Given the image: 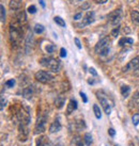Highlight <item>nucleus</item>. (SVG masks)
I'll use <instances>...</instances> for the list:
<instances>
[{
	"mask_svg": "<svg viewBox=\"0 0 139 146\" xmlns=\"http://www.w3.org/2000/svg\"><path fill=\"white\" fill-rule=\"evenodd\" d=\"M31 45H32V33H29L27 38H26V52L27 53L30 52Z\"/></svg>",
	"mask_w": 139,
	"mask_h": 146,
	"instance_id": "nucleus-15",
	"label": "nucleus"
},
{
	"mask_svg": "<svg viewBox=\"0 0 139 146\" xmlns=\"http://www.w3.org/2000/svg\"><path fill=\"white\" fill-rule=\"evenodd\" d=\"M55 45H53V44H48L47 46H46V51L48 53H53V51H55Z\"/></svg>",
	"mask_w": 139,
	"mask_h": 146,
	"instance_id": "nucleus-27",
	"label": "nucleus"
},
{
	"mask_svg": "<svg viewBox=\"0 0 139 146\" xmlns=\"http://www.w3.org/2000/svg\"><path fill=\"white\" fill-rule=\"evenodd\" d=\"M132 121H133V124L134 126H137L139 124V113H136L133 115V117H132Z\"/></svg>",
	"mask_w": 139,
	"mask_h": 146,
	"instance_id": "nucleus-25",
	"label": "nucleus"
},
{
	"mask_svg": "<svg viewBox=\"0 0 139 146\" xmlns=\"http://www.w3.org/2000/svg\"><path fill=\"white\" fill-rule=\"evenodd\" d=\"M74 41H75V44H76V46H77L78 49L82 48V44H80V41H79V38H78V37H75V38H74Z\"/></svg>",
	"mask_w": 139,
	"mask_h": 146,
	"instance_id": "nucleus-32",
	"label": "nucleus"
},
{
	"mask_svg": "<svg viewBox=\"0 0 139 146\" xmlns=\"http://www.w3.org/2000/svg\"><path fill=\"white\" fill-rule=\"evenodd\" d=\"M43 146H50V144H49L48 142H46L45 144H44V145H43Z\"/></svg>",
	"mask_w": 139,
	"mask_h": 146,
	"instance_id": "nucleus-42",
	"label": "nucleus"
},
{
	"mask_svg": "<svg viewBox=\"0 0 139 146\" xmlns=\"http://www.w3.org/2000/svg\"><path fill=\"white\" fill-rule=\"evenodd\" d=\"M64 102H65V100H64V98L62 97H58L57 99H56V107H57L58 109H60V108H62L63 107V105H64Z\"/></svg>",
	"mask_w": 139,
	"mask_h": 146,
	"instance_id": "nucleus-21",
	"label": "nucleus"
},
{
	"mask_svg": "<svg viewBox=\"0 0 139 146\" xmlns=\"http://www.w3.org/2000/svg\"><path fill=\"white\" fill-rule=\"evenodd\" d=\"M84 140H85L86 145H88V146L91 145V143H92V135H91V133H86V134H85Z\"/></svg>",
	"mask_w": 139,
	"mask_h": 146,
	"instance_id": "nucleus-23",
	"label": "nucleus"
},
{
	"mask_svg": "<svg viewBox=\"0 0 139 146\" xmlns=\"http://www.w3.org/2000/svg\"><path fill=\"white\" fill-rule=\"evenodd\" d=\"M119 31H120V27H116L115 29H112L111 31V35L114 37H117L119 35Z\"/></svg>",
	"mask_w": 139,
	"mask_h": 146,
	"instance_id": "nucleus-28",
	"label": "nucleus"
},
{
	"mask_svg": "<svg viewBox=\"0 0 139 146\" xmlns=\"http://www.w3.org/2000/svg\"><path fill=\"white\" fill-rule=\"evenodd\" d=\"M42 66H44L46 68H48L49 70H51L53 73H57L60 70V62L53 59V58H42L40 61Z\"/></svg>",
	"mask_w": 139,
	"mask_h": 146,
	"instance_id": "nucleus-1",
	"label": "nucleus"
},
{
	"mask_svg": "<svg viewBox=\"0 0 139 146\" xmlns=\"http://www.w3.org/2000/svg\"><path fill=\"white\" fill-rule=\"evenodd\" d=\"M77 109V102L75 100V99H71L69 102V105H67V109H66V114L70 115V114L74 112V110Z\"/></svg>",
	"mask_w": 139,
	"mask_h": 146,
	"instance_id": "nucleus-12",
	"label": "nucleus"
},
{
	"mask_svg": "<svg viewBox=\"0 0 139 146\" xmlns=\"http://www.w3.org/2000/svg\"><path fill=\"white\" fill-rule=\"evenodd\" d=\"M89 72H90V74H92L93 76H95V77L98 76V73H96V70H95V69H94L93 67H91V68H89Z\"/></svg>",
	"mask_w": 139,
	"mask_h": 146,
	"instance_id": "nucleus-36",
	"label": "nucleus"
},
{
	"mask_svg": "<svg viewBox=\"0 0 139 146\" xmlns=\"http://www.w3.org/2000/svg\"><path fill=\"white\" fill-rule=\"evenodd\" d=\"M61 128H62L61 123H60V119L58 117L51 123V125L49 126V132H50V133H56L58 131H60Z\"/></svg>",
	"mask_w": 139,
	"mask_h": 146,
	"instance_id": "nucleus-10",
	"label": "nucleus"
},
{
	"mask_svg": "<svg viewBox=\"0 0 139 146\" xmlns=\"http://www.w3.org/2000/svg\"><path fill=\"white\" fill-rule=\"evenodd\" d=\"M0 9H1V21H2V23H4V21H5V16H7V13H5V9H4V7L2 5V4H1Z\"/></svg>",
	"mask_w": 139,
	"mask_h": 146,
	"instance_id": "nucleus-24",
	"label": "nucleus"
},
{
	"mask_svg": "<svg viewBox=\"0 0 139 146\" xmlns=\"http://www.w3.org/2000/svg\"><path fill=\"white\" fill-rule=\"evenodd\" d=\"M28 12L31 13V14H34V13L37 12V8H35L34 5H30L28 8Z\"/></svg>",
	"mask_w": 139,
	"mask_h": 146,
	"instance_id": "nucleus-31",
	"label": "nucleus"
},
{
	"mask_svg": "<svg viewBox=\"0 0 139 146\" xmlns=\"http://www.w3.org/2000/svg\"><path fill=\"white\" fill-rule=\"evenodd\" d=\"M130 146H135V145H133V143H130Z\"/></svg>",
	"mask_w": 139,
	"mask_h": 146,
	"instance_id": "nucleus-43",
	"label": "nucleus"
},
{
	"mask_svg": "<svg viewBox=\"0 0 139 146\" xmlns=\"http://www.w3.org/2000/svg\"><path fill=\"white\" fill-rule=\"evenodd\" d=\"M108 0H96V2L98 3H101V4H103V3H105V2H107Z\"/></svg>",
	"mask_w": 139,
	"mask_h": 146,
	"instance_id": "nucleus-40",
	"label": "nucleus"
},
{
	"mask_svg": "<svg viewBox=\"0 0 139 146\" xmlns=\"http://www.w3.org/2000/svg\"><path fill=\"white\" fill-rule=\"evenodd\" d=\"M98 100H100V102H101V105H102L103 109H104V112H105L107 115H109V114L111 113V107H110V105H109L108 100L100 93H98Z\"/></svg>",
	"mask_w": 139,
	"mask_h": 146,
	"instance_id": "nucleus-6",
	"label": "nucleus"
},
{
	"mask_svg": "<svg viewBox=\"0 0 139 146\" xmlns=\"http://www.w3.org/2000/svg\"><path fill=\"white\" fill-rule=\"evenodd\" d=\"M109 42H110L109 37H104V38H102L98 44L95 45V48H94L95 52L100 53L101 52V50H103V49L106 48V47H109Z\"/></svg>",
	"mask_w": 139,
	"mask_h": 146,
	"instance_id": "nucleus-7",
	"label": "nucleus"
},
{
	"mask_svg": "<svg viewBox=\"0 0 139 146\" xmlns=\"http://www.w3.org/2000/svg\"><path fill=\"white\" fill-rule=\"evenodd\" d=\"M109 50H110V48L109 47H106V48H104L103 50H101V52L98 53L100 56H107L108 53H109Z\"/></svg>",
	"mask_w": 139,
	"mask_h": 146,
	"instance_id": "nucleus-30",
	"label": "nucleus"
},
{
	"mask_svg": "<svg viewBox=\"0 0 139 146\" xmlns=\"http://www.w3.org/2000/svg\"><path fill=\"white\" fill-rule=\"evenodd\" d=\"M34 32L37 33V34H41V33L44 32V27L40 24H37L34 26Z\"/></svg>",
	"mask_w": 139,
	"mask_h": 146,
	"instance_id": "nucleus-22",
	"label": "nucleus"
},
{
	"mask_svg": "<svg viewBox=\"0 0 139 146\" xmlns=\"http://www.w3.org/2000/svg\"><path fill=\"white\" fill-rule=\"evenodd\" d=\"M80 97H82V102H88V98H87V96H86V94L85 93H82V92H80Z\"/></svg>",
	"mask_w": 139,
	"mask_h": 146,
	"instance_id": "nucleus-33",
	"label": "nucleus"
},
{
	"mask_svg": "<svg viewBox=\"0 0 139 146\" xmlns=\"http://www.w3.org/2000/svg\"><path fill=\"white\" fill-rule=\"evenodd\" d=\"M17 19H18V23H19L21 25L26 24V21H27V16H26V12L21 11V12L18 13V15H17Z\"/></svg>",
	"mask_w": 139,
	"mask_h": 146,
	"instance_id": "nucleus-17",
	"label": "nucleus"
},
{
	"mask_svg": "<svg viewBox=\"0 0 139 146\" xmlns=\"http://www.w3.org/2000/svg\"><path fill=\"white\" fill-rule=\"evenodd\" d=\"M132 102H135V104H139V91L136 92L133 97H132Z\"/></svg>",
	"mask_w": 139,
	"mask_h": 146,
	"instance_id": "nucleus-26",
	"label": "nucleus"
},
{
	"mask_svg": "<svg viewBox=\"0 0 139 146\" xmlns=\"http://www.w3.org/2000/svg\"><path fill=\"white\" fill-rule=\"evenodd\" d=\"M93 111H94L95 117L98 118V119H101V118H102V112H101V109H100V107H98V105L93 106Z\"/></svg>",
	"mask_w": 139,
	"mask_h": 146,
	"instance_id": "nucleus-18",
	"label": "nucleus"
},
{
	"mask_svg": "<svg viewBox=\"0 0 139 146\" xmlns=\"http://www.w3.org/2000/svg\"><path fill=\"white\" fill-rule=\"evenodd\" d=\"M121 94L124 98L128 97V95L131 94V88L128 85H122L121 86Z\"/></svg>",
	"mask_w": 139,
	"mask_h": 146,
	"instance_id": "nucleus-16",
	"label": "nucleus"
},
{
	"mask_svg": "<svg viewBox=\"0 0 139 146\" xmlns=\"http://www.w3.org/2000/svg\"><path fill=\"white\" fill-rule=\"evenodd\" d=\"M60 57H61V58H65L66 57V50L64 48L60 49Z\"/></svg>",
	"mask_w": 139,
	"mask_h": 146,
	"instance_id": "nucleus-34",
	"label": "nucleus"
},
{
	"mask_svg": "<svg viewBox=\"0 0 139 146\" xmlns=\"http://www.w3.org/2000/svg\"><path fill=\"white\" fill-rule=\"evenodd\" d=\"M10 38L12 43H16L21 38V31L18 30L17 27H14V26L10 27Z\"/></svg>",
	"mask_w": 139,
	"mask_h": 146,
	"instance_id": "nucleus-8",
	"label": "nucleus"
},
{
	"mask_svg": "<svg viewBox=\"0 0 139 146\" xmlns=\"http://www.w3.org/2000/svg\"><path fill=\"white\" fill-rule=\"evenodd\" d=\"M76 1H82V0H76Z\"/></svg>",
	"mask_w": 139,
	"mask_h": 146,
	"instance_id": "nucleus-45",
	"label": "nucleus"
},
{
	"mask_svg": "<svg viewBox=\"0 0 139 146\" xmlns=\"http://www.w3.org/2000/svg\"><path fill=\"white\" fill-rule=\"evenodd\" d=\"M121 18H122V12H121V10H116L114 12H111L109 15H108V21L110 23L111 25H118L121 21Z\"/></svg>",
	"mask_w": 139,
	"mask_h": 146,
	"instance_id": "nucleus-4",
	"label": "nucleus"
},
{
	"mask_svg": "<svg viewBox=\"0 0 139 146\" xmlns=\"http://www.w3.org/2000/svg\"><path fill=\"white\" fill-rule=\"evenodd\" d=\"M133 1H134V0H128V2H133Z\"/></svg>",
	"mask_w": 139,
	"mask_h": 146,
	"instance_id": "nucleus-44",
	"label": "nucleus"
},
{
	"mask_svg": "<svg viewBox=\"0 0 139 146\" xmlns=\"http://www.w3.org/2000/svg\"><path fill=\"white\" fill-rule=\"evenodd\" d=\"M108 133H109V135H111V137H114V135L116 134L115 129H112V128H110V129L108 130Z\"/></svg>",
	"mask_w": 139,
	"mask_h": 146,
	"instance_id": "nucleus-37",
	"label": "nucleus"
},
{
	"mask_svg": "<svg viewBox=\"0 0 139 146\" xmlns=\"http://www.w3.org/2000/svg\"><path fill=\"white\" fill-rule=\"evenodd\" d=\"M134 75H135V76H139V65L134 69Z\"/></svg>",
	"mask_w": 139,
	"mask_h": 146,
	"instance_id": "nucleus-39",
	"label": "nucleus"
},
{
	"mask_svg": "<svg viewBox=\"0 0 139 146\" xmlns=\"http://www.w3.org/2000/svg\"><path fill=\"white\" fill-rule=\"evenodd\" d=\"M9 7H10V9L13 10V11H16L18 9H21V0H11L10 3H9Z\"/></svg>",
	"mask_w": 139,
	"mask_h": 146,
	"instance_id": "nucleus-13",
	"label": "nucleus"
},
{
	"mask_svg": "<svg viewBox=\"0 0 139 146\" xmlns=\"http://www.w3.org/2000/svg\"><path fill=\"white\" fill-rule=\"evenodd\" d=\"M5 102H7L4 100V98H3V97L1 98V110H3V109H4V105H5Z\"/></svg>",
	"mask_w": 139,
	"mask_h": 146,
	"instance_id": "nucleus-38",
	"label": "nucleus"
},
{
	"mask_svg": "<svg viewBox=\"0 0 139 146\" xmlns=\"http://www.w3.org/2000/svg\"><path fill=\"white\" fill-rule=\"evenodd\" d=\"M134 43V40L131 38V37H122L120 41H119V45L120 46H131L132 44Z\"/></svg>",
	"mask_w": 139,
	"mask_h": 146,
	"instance_id": "nucleus-14",
	"label": "nucleus"
},
{
	"mask_svg": "<svg viewBox=\"0 0 139 146\" xmlns=\"http://www.w3.org/2000/svg\"><path fill=\"white\" fill-rule=\"evenodd\" d=\"M138 65H139V56H137V57H135L134 59H132L131 61L126 64V66L123 67V72H124V73H127V72H130L131 69H135Z\"/></svg>",
	"mask_w": 139,
	"mask_h": 146,
	"instance_id": "nucleus-9",
	"label": "nucleus"
},
{
	"mask_svg": "<svg viewBox=\"0 0 139 146\" xmlns=\"http://www.w3.org/2000/svg\"><path fill=\"white\" fill-rule=\"evenodd\" d=\"M46 129V117L45 116H40L37 118V123H35V127H34V133L41 134L43 133Z\"/></svg>",
	"mask_w": 139,
	"mask_h": 146,
	"instance_id": "nucleus-3",
	"label": "nucleus"
},
{
	"mask_svg": "<svg viewBox=\"0 0 139 146\" xmlns=\"http://www.w3.org/2000/svg\"><path fill=\"white\" fill-rule=\"evenodd\" d=\"M39 1H40V3H41L42 7H43V8H45V2H44L43 0H39Z\"/></svg>",
	"mask_w": 139,
	"mask_h": 146,
	"instance_id": "nucleus-41",
	"label": "nucleus"
},
{
	"mask_svg": "<svg viewBox=\"0 0 139 146\" xmlns=\"http://www.w3.org/2000/svg\"><path fill=\"white\" fill-rule=\"evenodd\" d=\"M34 78L39 82L44 83V84L49 83V82H51L53 80V75L50 73H48V72H45V70H39V72H37L35 75H34Z\"/></svg>",
	"mask_w": 139,
	"mask_h": 146,
	"instance_id": "nucleus-2",
	"label": "nucleus"
},
{
	"mask_svg": "<svg viewBox=\"0 0 139 146\" xmlns=\"http://www.w3.org/2000/svg\"><path fill=\"white\" fill-rule=\"evenodd\" d=\"M33 95V86L29 85L28 88H25L23 91V97H25L26 99H31Z\"/></svg>",
	"mask_w": 139,
	"mask_h": 146,
	"instance_id": "nucleus-11",
	"label": "nucleus"
},
{
	"mask_svg": "<svg viewBox=\"0 0 139 146\" xmlns=\"http://www.w3.org/2000/svg\"><path fill=\"white\" fill-rule=\"evenodd\" d=\"M82 13H77V14H76V15L74 16V19H75V21H79V19L82 18Z\"/></svg>",
	"mask_w": 139,
	"mask_h": 146,
	"instance_id": "nucleus-35",
	"label": "nucleus"
},
{
	"mask_svg": "<svg viewBox=\"0 0 139 146\" xmlns=\"http://www.w3.org/2000/svg\"><path fill=\"white\" fill-rule=\"evenodd\" d=\"M131 17H132V21H134L135 24H139V12H137V11H132Z\"/></svg>",
	"mask_w": 139,
	"mask_h": 146,
	"instance_id": "nucleus-19",
	"label": "nucleus"
},
{
	"mask_svg": "<svg viewBox=\"0 0 139 146\" xmlns=\"http://www.w3.org/2000/svg\"><path fill=\"white\" fill-rule=\"evenodd\" d=\"M5 85L8 86V88H13L14 85H15V80L14 79H10L8 81L5 82Z\"/></svg>",
	"mask_w": 139,
	"mask_h": 146,
	"instance_id": "nucleus-29",
	"label": "nucleus"
},
{
	"mask_svg": "<svg viewBox=\"0 0 139 146\" xmlns=\"http://www.w3.org/2000/svg\"><path fill=\"white\" fill-rule=\"evenodd\" d=\"M53 21H55V23L57 25H59L60 27H62V28H64L65 27V21H63V18H61V17L59 16H56L55 18H53Z\"/></svg>",
	"mask_w": 139,
	"mask_h": 146,
	"instance_id": "nucleus-20",
	"label": "nucleus"
},
{
	"mask_svg": "<svg viewBox=\"0 0 139 146\" xmlns=\"http://www.w3.org/2000/svg\"><path fill=\"white\" fill-rule=\"evenodd\" d=\"M94 21V12H88L85 15V17L82 18V23H79V24L77 25L79 28H84L85 26H87V25H90L92 24Z\"/></svg>",
	"mask_w": 139,
	"mask_h": 146,
	"instance_id": "nucleus-5",
	"label": "nucleus"
}]
</instances>
